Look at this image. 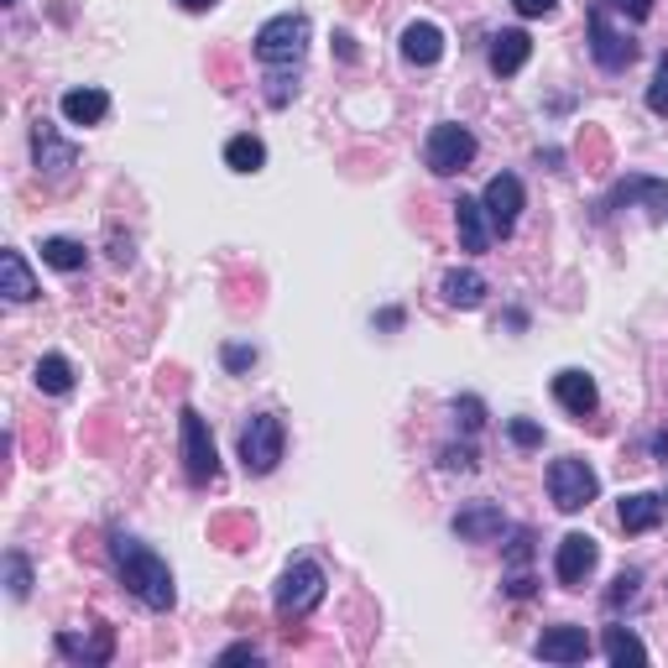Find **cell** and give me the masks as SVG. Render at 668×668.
Returning a JSON list of instances; mask_svg holds the SVG:
<instances>
[{
    "mask_svg": "<svg viewBox=\"0 0 668 668\" xmlns=\"http://www.w3.org/2000/svg\"><path fill=\"white\" fill-rule=\"evenodd\" d=\"M110 559H116L120 585H126L141 606H152V611H172V606H178L172 569L162 565V559H157L141 538H131V532H110Z\"/></svg>",
    "mask_w": 668,
    "mask_h": 668,
    "instance_id": "6da1fadb",
    "label": "cell"
},
{
    "mask_svg": "<svg viewBox=\"0 0 668 668\" xmlns=\"http://www.w3.org/2000/svg\"><path fill=\"white\" fill-rule=\"evenodd\" d=\"M303 52H309V17L303 11H282L257 32V58L267 69H292V63H303Z\"/></svg>",
    "mask_w": 668,
    "mask_h": 668,
    "instance_id": "7a4b0ae2",
    "label": "cell"
},
{
    "mask_svg": "<svg viewBox=\"0 0 668 668\" xmlns=\"http://www.w3.org/2000/svg\"><path fill=\"white\" fill-rule=\"evenodd\" d=\"M325 569L313 565V559H292L282 569V580H277V617L282 621H303L325 600Z\"/></svg>",
    "mask_w": 668,
    "mask_h": 668,
    "instance_id": "3957f363",
    "label": "cell"
},
{
    "mask_svg": "<svg viewBox=\"0 0 668 668\" xmlns=\"http://www.w3.org/2000/svg\"><path fill=\"white\" fill-rule=\"evenodd\" d=\"M282 445H288V429L277 412H257L246 429H240V460L251 476H272L277 460H282Z\"/></svg>",
    "mask_w": 668,
    "mask_h": 668,
    "instance_id": "277c9868",
    "label": "cell"
},
{
    "mask_svg": "<svg viewBox=\"0 0 668 668\" xmlns=\"http://www.w3.org/2000/svg\"><path fill=\"white\" fill-rule=\"evenodd\" d=\"M178 449H183V470H189L193 486H209V480L220 476V455H215L209 423L193 408L178 412Z\"/></svg>",
    "mask_w": 668,
    "mask_h": 668,
    "instance_id": "5b68a950",
    "label": "cell"
},
{
    "mask_svg": "<svg viewBox=\"0 0 668 668\" xmlns=\"http://www.w3.org/2000/svg\"><path fill=\"white\" fill-rule=\"evenodd\" d=\"M549 497H554L559 512H585V507L600 497V480H596V470H590L585 460L565 455V460L549 465Z\"/></svg>",
    "mask_w": 668,
    "mask_h": 668,
    "instance_id": "8992f818",
    "label": "cell"
},
{
    "mask_svg": "<svg viewBox=\"0 0 668 668\" xmlns=\"http://www.w3.org/2000/svg\"><path fill=\"white\" fill-rule=\"evenodd\" d=\"M470 162H476V137H470L465 126H455V120L433 126L429 141H423V168L449 178V172H465Z\"/></svg>",
    "mask_w": 668,
    "mask_h": 668,
    "instance_id": "52a82bcc",
    "label": "cell"
},
{
    "mask_svg": "<svg viewBox=\"0 0 668 668\" xmlns=\"http://www.w3.org/2000/svg\"><path fill=\"white\" fill-rule=\"evenodd\" d=\"M590 52H596V63L606 73H621L637 58L632 37L611 27V6H606V0H596V6H590Z\"/></svg>",
    "mask_w": 668,
    "mask_h": 668,
    "instance_id": "ba28073f",
    "label": "cell"
},
{
    "mask_svg": "<svg viewBox=\"0 0 668 668\" xmlns=\"http://www.w3.org/2000/svg\"><path fill=\"white\" fill-rule=\"evenodd\" d=\"M596 559H600V544L590 538V532H565V538H559V549H554V575H559L565 590H585Z\"/></svg>",
    "mask_w": 668,
    "mask_h": 668,
    "instance_id": "9c48e42d",
    "label": "cell"
},
{
    "mask_svg": "<svg viewBox=\"0 0 668 668\" xmlns=\"http://www.w3.org/2000/svg\"><path fill=\"white\" fill-rule=\"evenodd\" d=\"M522 178L517 172H497L491 183H486V193H480V205H486V220H491V230L497 236H507L517 225V215H522Z\"/></svg>",
    "mask_w": 668,
    "mask_h": 668,
    "instance_id": "30bf717a",
    "label": "cell"
},
{
    "mask_svg": "<svg viewBox=\"0 0 668 668\" xmlns=\"http://www.w3.org/2000/svg\"><path fill=\"white\" fill-rule=\"evenodd\" d=\"M455 532H460V544H497L507 532V517H501L497 501H470L455 512Z\"/></svg>",
    "mask_w": 668,
    "mask_h": 668,
    "instance_id": "8fae6325",
    "label": "cell"
},
{
    "mask_svg": "<svg viewBox=\"0 0 668 668\" xmlns=\"http://www.w3.org/2000/svg\"><path fill=\"white\" fill-rule=\"evenodd\" d=\"M52 648H58V658H69V664H110V652H116V627H94L89 637L58 632Z\"/></svg>",
    "mask_w": 668,
    "mask_h": 668,
    "instance_id": "7c38bea8",
    "label": "cell"
},
{
    "mask_svg": "<svg viewBox=\"0 0 668 668\" xmlns=\"http://www.w3.org/2000/svg\"><path fill=\"white\" fill-rule=\"evenodd\" d=\"M606 205H648L652 215H664L668 220V183L664 178H648V172H632V178H621L617 189H611V199Z\"/></svg>",
    "mask_w": 668,
    "mask_h": 668,
    "instance_id": "4fadbf2b",
    "label": "cell"
},
{
    "mask_svg": "<svg viewBox=\"0 0 668 668\" xmlns=\"http://www.w3.org/2000/svg\"><path fill=\"white\" fill-rule=\"evenodd\" d=\"M538 658L544 664H585L590 658V637H585V627H549V632L538 637Z\"/></svg>",
    "mask_w": 668,
    "mask_h": 668,
    "instance_id": "5bb4252c",
    "label": "cell"
},
{
    "mask_svg": "<svg viewBox=\"0 0 668 668\" xmlns=\"http://www.w3.org/2000/svg\"><path fill=\"white\" fill-rule=\"evenodd\" d=\"M402 58H408L412 69H433L445 58V32L433 21H408L402 27Z\"/></svg>",
    "mask_w": 668,
    "mask_h": 668,
    "instance_id": "9a60e30c",
    "label": "cell"
},
{
    "mask_svg": "<svg viewBox=\"0 0 668 668\" xmlns=\"http://www.w3.org/2000/svg\"><path fill=\"white\" fill-rule=\"evenodd\" d=\"M554 402H559L569 418H590L596 402H600V392L585 371H559V377H554Z\"/></svg>",
    "mask_w": 668,
    "mask_h": 668,
    "instance_id": "2e32d148",
    "label": "cell"
},
{
    "mask_svg": "<svg viewBox=\"0 0 668 668\" xmlns=\"http://www.w3.org/2000/svg\"><path fill=\"white\" fill-rule=\"evenodd\" d=\"M32 152H37V168H48V172H69L73 162H79V147H73V141H58V131H52L48 120L32 126Z\"/></svg>",
    "mask_w": 668,
    "mask_h": 668,
    "instance_id": "e0dca14e",
    "label": "cell"
},
{
    "mask_svg": "<svg viewBox=\"0 0 668 668\" xmlns=\"http://www.w3.org/2000/svg\"><path fill=\"white\" fill-rule=\"evenodd\" d=\"M528 58H532V37L528 32H497L491 37V73H497V79H512Z\"/></svg>",
    "mask_w": 668,
    "mask_h": 668,
    "instance_id": "ac0fdd59",
    "label": "cell"
},
{
    "mask_svg": "<svg viewBox=\"0 0 668 668\" xmlns=\"http://www.w3.org/2000/svg\"><path fill=\"white\" fill-rule=\"evenodd\" d=\"M104 116H110V94H104V89L84 84V89H69V94H63V120H69V126H100Z\"/></svg>",
    "mask_w": 668,
    "mask_h": 668,
    "instance_id": "d6986e66",
    "label": "cell"
},
{
    "mask_svg": "<svg viewBox=\"0 0 668 668\" xmlns=\"http://www.w3.org/2000/svg\"><path fill=\"white\" fill-rule=\"evenodd\" d=\"M455 225H460V246H465V251H486L491 236H497L491 220H486V205H480V199H460V205H455Z\"/></svg>",
    "mask_w": 668,
    "mask_h": 668,
    "instance_id": "ffe728a7",
    "label": "cell"
},
{
    "mask_svg": "<svg viewBox=\"0 0 668 668\" xmlns=\"http://www.w3.org/2000/svg\"><path fill=\"white\" fill-rule=\"evenodd\" d=\"M0 292L11 298V303H32L37 298V277H32V267H27V257L21 251H0Z\"/></svg>",
    "mask_w": 668,
    "mask_h": 668,
    "instance_id": "44dd1931",
    "label": "cell"
},
{
    "mask_svg": "<svg viewBox=\"0 0 668 668\" xmlns=\"http://www.w3.org/2000/svg\"><path fill=\"white\" fill-rule=\"evenodd\" d=\"M621 532H652L658 528V517H664V497H652V491H632V497H621Z\"/></svg>",
    "mask_w": 668,
    "mask_h": 668,
    "instance_id": "7402d4cb",
    "label": "cell"
},
{
    "mask_svg": "<svg viewBox=\"0 0 668 668\" xmlns=\"http://www.w3.org/2000/svg\"><path fill=\"white\" fill-rule=\"evenodd\" d=\"M439 292H445L449 309H480V303H486V277L480 272H445Z\"/></svg>",
    "mask_w": 668,
    "mask_h": 668,
    "instance_id": "603a6c76",
    "label": "cell"
},
{
    "mask_svg": "<svg viewBox=\"0 0 668 668\" xmlns=\"http://www.w3.org/2000/svg\"><path fill=\"white\" fill-rule=\"evenodd\" d=\"M261 162H267V147H261L251 131H240V137L225 141V168L230 172H261Z\"/></svg>",
    "mask_w": 668,
    "mask_h": 668,
    "instance_id": "cb8c5ba5",
    "label": "cell"
},
{
    "mask_svg": "<svg viewBox=\"0 0 668 668\" xmlns=\"http://www.w3.org/2000/svg\"><path fill=\"white\" fill-rule=\"evenodd\" d=\"M606 658L611 664H648V648H642V637L632 632V627H606Z\"/></svg>",
    "mask_w": 668,
    "mask_h": 668,
    "instance_id": "d4e9b609",
    "label": "cell"
},
{
    "mask_svg": "<svg viewBox=\"0 0 668 668\" xmlns=\"http://www.w3.org/2000/svg\"><path fill=\"white\" fill-rule=\"evenodd\" d=\"M42 261L58 267V272H79V267L89 261V251L79 246V240H69V236H48V240H42Z\"/></svg>",
    "mask_w": 668,
    "mask_h": 668,
    "instance_id": "484cf974",
    "label": "cell"
},
{
    "mask_svg": "<svg viewBox=\"0 0 668 668\" xmlns=\"http://www.w3.org/2000/svg\"><path fill=\"white\" fill-rule=\"evenodd\" d=\"M37 387H42V392H52V397L73 392V366L63 356H42V360H37Z\"/></svg>",
    "mask_w": 668,
    "mask_h": 668,
    "instance_id": "4316f807",
    "label": "cell"
},
{
    "mask_svg": "<svg viewBox=\"0 0 668 668\" xmlns=\"http://www.w3.org/2000/svg\"><path fill=\"white\" fill-rule=\"evenodd\" d=\"M6 590H11V600H27V590H32V565L21 549L6 554Z\"/></svg>",
    "mask_w": 668,
    "mask_h": 668,
    "instance_id": "83f0119b",
    "label": "cell"
},
{
    "mask_svg": "<svg viewBox=\"0 0 668 668\" xmlns=\"http://www.w3.org/2000/svg\"><path fill=\"white\" fill-rule=\"evenodd\" d=\"M648 110H652V116H668V58H658V69H652Z\"/></svg>",
    "mask_w": 668,
    "mask_h": 668,
    "instance_id": "f1b7e54d",
    "label": "cell"
},
{
    "mask_svg": "<svg viewBox=\"0 0 668 668\" xmlns=\"http://www.w3.org/2000/svg\"><path fill=\"white\" fill-rule=\"evenodd\" d=\"M220 360H225V371H251V366H257V345H225L220 350Z\"/></svg>",
    "mask_w": 668,
    "mask_h": 668,
    "instance_id": "f546056e",
    "label": "cell"
},
{
    "mask_svg": "<svg viewBox=\"0 0 668 668\" xmlns=\"http://www.w3.org/2000/svg\"><path fill=\"white\" fill-rule=\"evenodd\" d=\"M507 433H512L517 449H538V445H544V429H538L532 418H512V423H507Z\"/></svg>",
    "mask_w": 668,
    "mask_h": 668,
    "instance_id": "4dcf8cb0",
    "label": "cell"
},
{
    "mask_svg": "<svg viewBox=\"0 0 668 668\" xmlns=\"http://www.w3.org/2000/svg\"><path fill=\"white\" fill-rule=\"evenodd\" d=\"M637 585H642V575H637V569H627V575H617V590L606 596V606L617 611L621 600H637Z\"/></svg>",
    "mask_w": 668,
    "mask_h": 668,
    "instance_id": "1f68e13d",
    "label": "cell"
},
{
    "mask_svg": "<svg viewBox=\"0 0 668 668\" xmlns=\"http://www.w3.org/2000/svg\"><path fill=\"white\" fill-rule=\"evenodd\" d=\"M455 412H460V423H465L470 433L486 423V408H480V397H460V402H455Z\"/></svg>",
    "mask_w": 668,
    "mask_h": 668,
    "instance_id": "d6a6232c",
    "label": "cell"
},
{
    "mask_svg": "<svg viewBox=\"0 0 668 668\" xmlns=\"http://www.w3.org/2000/svg\"><path fill=\"white\" fill-rule=\"evenodd\" d=\"M611 11H621V17H632V21H648L652 17V0H606Z\"/></svg>",
    "mask_w": 668,
    "mask_h": 668,
    "instance_id": "836d02e7",
    "label": "cell"
},
{
    "mask_svg": "<svg viewBox=\"0 0 668 668\" xmlns=\"http://www.w3.org/2000/svg\"><path fill=\"white\" fill-rule=\"evenodd\" d=\"M445 470H476V449H470V445H460V449L449 445L445 449Z\"/></svg>",
    "mask_w": 668,
    "mask_h": 668,
    "instance_id": "e575fe53",
    "label": "cell"
},
{
    "mask_svg": "<svg viewBox=\"0 0 668 668\" xmlns=\"http://www.w3.org/2000/svg\"><path fill=\"white\" fill-rule=\"evenodd\" d=\"M517 17H554L559 11V0H512Z\"/></svg>",
    "mask_w": 668,
    "mask_h": 668,
    "instance_id": "d590c367",
    "label": "cell"
},
{
    "mask_svg": "<svg viewBox=\"0 0 668 668\" xmlns=\"http://www.w3.org/2000/svg\"><path fill=\"white\" fill-rule=\"evenodd\" d=\"M220 664H261V652L251 648V642H236V648L220 652Z\"/></svg>",
    "mask_w": 668,
    "mask_h": 668,
    "instance_id": "8d00e7d4",
    "label": "cell"
},
{
    "mask_svg": "<svg viewBox=\"0 0 668 668\" xmlns=\"http://www.w3.org/2000/svg\"><path fill=\"white\" fill-rule=\"evenodd\" d=\"M528 544H532V538H528V532H517V544H512V565H528Z\"/></svg>",
    "mask_w": 668,
    "mask_h": 668,
    "instance_id": "74e56055",
    "label": "cell"
},
{
    "mask_svg": "<svg viewBox=\"0 0 668 668\" xmlns=\"http://www.w3.org/2000/svg\"><path fill=\"white\" fill-rule=\"evenodd\" d=\"M507 590H512V596H517V600H522V596H532V580H528V575H517V580H512V585H507Z\"/></svg>",
    "mask_w": 668,
    "mask_h": 668,
    "instance_id": "f35d334b",
    "label": "cell"
},
{
    "mask_svg": "<svg viewBox=\"0 0 668 668\" xmlns=\"http://www.w3.org/2000/svg\"><path fill=\"white\" fill-rule=\"evenodd\" d=\"M377 325H381V329H397V325H402V313L387 309V313H377Z\"/></svg>",
    "mask_w": 668,
    "mask_h": 668,
    "instance_id": "ab89813d",
    "label": "cell"
},
{
    "mask_svg": "<svg viewBox=\"0 0 668 668\" xmlns=\"http://www.w3.org/2000/svg\"><path fill=\"white\" fill-rule=\"evenodd\" d=\"M178 6H183V11H209L215 0H178Z\"/></svg>",
    "mask_w": 668,
    "mask_h": 668,
    "instance_id": "60d3db41",
    "label": "cell"
},
{
    "mask_svg": "<svg viewBox=\"0 0 668 668\" xmlns=\"http://www.w3.org/2000/svg\"><path fill=\"white\" fill-rule=\"evenodd\" d=\"M652 455H664V460H668V433H658V439H652Z\"/></svg>",
    "mask_w": 668,
    "mask_h": 668,
    "instance_id": "b9f144b4",
    "label": "cell"
},
{
    "mask_svg": "<svg viewBox=\"0 0 668 668\" xmlns=\"http://www.w3.org/2000/svg\"><path fill=\"white\" fill-rule=\"evenodd\" d=\"M664 501H668V497H664Z\"/></svg>",
    "mask_w": 668,
    "mask_h": 668,
    "instance_id": "7bdbcfd3",
    "label": "cell"
}]
</instances>
